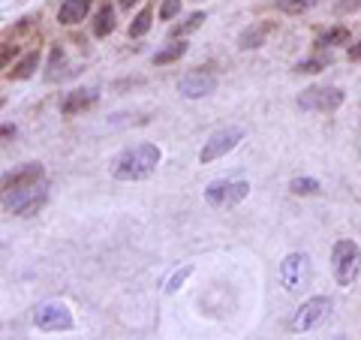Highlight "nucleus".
<instances>
[{
    "label": "nucleus",
    "instance_id": "obj_1",
    "mask_svg": "<svg viewBox=\"0 0 361 340\" xmlns=\"http://www.w3.org/2000/svg\"><path fill=\"white\" fill-rule=\"evenodd\" d=\"M160 160H163V154H160V148L150 145V142H139L133 148H124V151L112 160V178L115 181H145V178H150L157 172Z\"/></svg>",
    "mask_w": 361,
    "mask_h": 340
},
{
    "label": "nucleus",
    "instance_id": "obj_28",
    "mask_svg": "<svg viewBox=\"0 0 361 340\" xmlns=\"http://www.w3.org/2000/svg\"><path fill=\"white\" fill-rule=\"evenodd\" d=\"M9 55H15V48L9 43H3V66H9Z\"/></svg>",
    "mask_w": 361,
    "mask_h": 340
},
{
    "label": "nucleus",
    "instance_id": "obj_9",
    "mask_svg": "<svg viewBox=\"0 0 361 340\" xmlns=\"http://www.w3.org/2000/svg\"><path fill=\"white\" fill-rule=\"evenodd\" d=\"M34 325L39 332H69L73 328V313L60 302H43L34 310Z\"/></svg>",
    "mask_w": 361,
    "mask_h": 340
},
{
    "label": "nucleus",
    "instance_id": "obj_5",
    "mask_svg": "<svg viewBox=\"0 0 361 340\" xmlns=\"http://www.w3.org/2000/svg\"><path fill=\"white\" fill-rule=\"evenodd\" d=\"M328 316H331V298L313 295V298H307V302H301V307L295 310V316H292V332H298V334L316 332V328L325 325Z\"/></svg>",
    "mask_w": 361,
    "mask_h": 340
},
{
    "label": "nucleus",
    "instance_id": "obj_13",
    "mask_svg": "<svg viewBox=\"0 0 361 340\" xmlns=\"http://www.w3.org/2000/svg\"><path fill=\"white\" fill-rule=\"evenodd\" d=\"M274 22H253L250 27L238 34V48L241 52H256V48H262L268 43V36L274 34Z\"/></svg>",
    "mask_w": 361,
    "mask_h": 340
},
{
    "label": "nucleus",
    "instance_id": "obj_8",
    "mask_svg": "<svg viewBox=\"0 0 361 340\" xmlns=\"http://www.w3.org/2000/svg\"><path fill=\"white\" fill-rule=\"evenodd\" d=\"M250 196L247 181H211L205 187V199L214 208H235Z\"/></svg>",
    "mask_w": 361,
    "mask_h": 340
},
{
    "label": "nucleus",
    "instance_id": "obj_30",
    "mask_svg": "<svg viewBox=\"0 0 361 340\" xmlns=\"http://www.w3.org/2000/svg\"><path fill=\"white\" fill-rule=\"evenodd\" d=\"M136 3H139V0H118V6H120V9H133Z\"/></svg>",
    "mask_w": 361,
    "mask_h": 340
},
{
    "label": "nucleus",
    "instance_id": "obj_20",
    "mask_svg": "<svg viewBox=\"0 0 361 340\" xmlns=\"http://www.w3.org/2000/svg\"><path fill=\"white\" fill-rule=\"evenodd\" d=\"M289 190H292L295 196H316L319 190H323V184H319L316 178H292V181H289Z\"/></svg>",
    "mask_w": 361,
    "mask_h": 340
},
{
    "label": "nucleus",
    "instance_id": "obj_14",
    "mask_svg": "<svg viewBox=\"0 0 361 340\" xmlns=\"http://www.w3.org/2000/svg\"><path fill=\"white\" fill-rule=\"evenodd\" d=\"M90 6H94V0H64L60 9H57V22L66 24V27H73L78 22H85L87 13H90Z\"/></svg>",
    "mask_w": 361,
    "mask_h": 340
},
{
    "label": "nucleus",
    "instance_id": "obj_3",
    "mask_svg": "<svg viewBox=\"0 0 361 340\" xmlns=\"http://www.w3.org/2000/svg\"><path fill=\"white\" fill-rule=\"evenodd\" d=\"M48 202V184L39 181L34 187H22V190H6L3 193V211L15 214V217H34L45 208Z\"/></svg>",
    "mask_w": 361,
    "mask_h": 340
},
{
    "label": "nucleus",
    "instance_id": "obj_6",
    "mask_svg": "<svg viewBox=\"0 0 361 340\" xmlns=\"http://www.w3.org/2000/svg\"><path fill=\"white\" fill-rule=\"evenodd\" d=\"M244 136H247L244 127H223V129H217V133H211L208 142L202 145V151H199V163L208 166V163H214V160L226 157L229 151H235V148L244 142Z\"/></svg>",
    "mask_w": 361,
    "mask_h": 340
},
{
    "label": "nucleus",
    "instance_id": "obj_25",
    "mask_svg": "<svg viewBox=\"0 0 361 340\" xmlns=\"http://www.w3.org/2000/svg\"><path fill=\"white\" fill-rule=\"evenodd\" d=\"M190 274H193V265H184L180 271H175L172 277H169V283H166V292H169V295H175L178 289L187 283V277H190Z\"/></svg>",
    "mask_w": 361,
    "mask_h": 340
},
{
    "label": "nucleus",
    "instance_id": "obj_12",
    "mask_svg": "<svg viewBox=\"0 0 361 340\" xmlns=\"http://www.w3.org/2000/svg\"><path fill=\"white\" fill-rule=\"evenodd\" d=\"M43 178H45V169H43V163H24V166H18L15 172L3 175V193H6V190L34 187V184L43 181Z\"/></svg>",
    "mask_w": 361,
    "mask_h": 340
},
{
    "label": "nucleus",
    "instance_id": "obj_2",
    "mask_svg": "<svg viewBox=\"0 0 361 340\" xmlns=\"http://www.w3.org/2000/svg\"><path fill=\"white\" fill-rule=\"evenodd\" d=\"M331 271H334L337 286L349 289L361 274V247L353 238H340V241L331 247Z\"/></svg>",
    "mask_w": 361,
    "mask_h": 340
},
{
    "label": "nucleus",
    "instance_id": "obj_23",
    "mask_svg": "<svg viewBox=\"0 0 361 340\" xmlns=\"http://www.w3.org/2000/svg\"><path fill=\"white\" fill-rule=\"evenodd\" d=\"M64 61H66V57H64V48L55 45V48H52V61H48V69H45V82H57Z\"/></svg>",
    "mask_w": 361,
    "mask_h": 340
},
{
    "label": "nucleus",
    "instance_id": "obj_22",
    "mask_svg": "<svg viewBox=\"0 0 361 340\" xmlns=\"http://www.w3.org/2000/svg\"><path fill=\"white\" fill-rule=\"evenodd\" d=\"M331 64V57L328 55H316V57H304V61H298L295 64V73H323V69Z\"/></svg>",
    "mask_w": 361,
    "mask_h": 340
},
{
    "label": "nucleus",
    "instance_id": "obj_17",
    "mask_svg": "<svg viewBox=\"0 0 361 340\" xmlns=\"http://www.w3.org/2000/svg\"><path fill=\"white\" fill-rule=\"evenodd\" d=\"M112 31H115V9L108 6V3H103V6L97 9V15H94V36L97 39H106Z\"/></svg>",
    "mask_w": 361,
    "mask_h": 340
},
{
    "label": "nucleus",
    "instance_id": "obj_11",
    "mask_svg": "<svg viewBox=\"0 0 361 340\" xmlns=\"http://www.w3.org/2000/svg\"><path fill=\"white\" fill-rule=\"evenodd\" d=\"M97 99H99V87H76V91L64 94V99H60V115L64 118L82 115L97 106Z\"/></svg>",
    "mask_w": 361,
    "mask_h": 340
},
{
    "label": "nucleus",
    "instance_id": "obj_15",
    "mask_svg": "<svg viewBox=\"0 0 361 340\" xmlns=\"http://www.w3.org/2000/svg\"><path fill=\"white\" fill-rule=\"evenodd\" d=\"M36 69H39V52L34 48V52H27L13 69H6V78H13V82H24V78H30Z\"/></svg>",
    "mask_w": 361,
    "mask_h": 340
},
{
    "label": "nucleus",
    "instance_id": "obj_4",
    "mask_svg": "<svg viewBox=\"0 0 361 340\" xmlns=\"http://www.w3.org/2000/svg\"><path fill=\"white\" fill-rule=\"evenodd\" d=\"M344 87L337 85H310L307 91H301L298 97V108L301 112H323V115H331L344 106Z\"/></svg>",
    "mask_w": 361,
    "mask_h": 340
},
{
    "label": "nucleus",
    "instance_id": "obj_26",
    "mask_svg": "<svg viewBox=\"0 0 361 340\" xmlns=\"http://www.w3.org/2000/svg\"><path fill=\"white\" fill-rule=\"evenodd\" d=\"M175 15H180V0H163V6H160V22H172Z\"/></svg>",
    "mask_w": 361,
    "mask_h": 340
},
{
    "label": "nucleus",
    "instance_id": "obj_10",
    "mask_svg": "<svg viewBox=\"0 0 361 340\" xmlns=\"http://www.w3.org/2000/svg\"><path fill=\"white\" fill-rule=\"evenodd\" d=\"M217 91V76L211 69H190L187 76H180L178 82V94L187 99H202Z\"/></svg>",
    "mask_w": 361,
    "mask_h": 340
},
{
    "label": "nucleus",
    "instance_id": "obj_24",
    "mask_svg": "<svg viewBox=\"0 0 361 340\" xmlns=\"http://www.w3.org/2000/svg\"><path fill=\"white\" fill-rule=\"evenodd\" d=\"M313 3L316 0H277V9L280 13H286V15H301V13H307Z\"/></svg>",
    "mask_w": 361,
    "mask_h": 340
},
{
    "label": "nucleus",
    "instance_id": "obj_27",
    "mask_svg": "<svg viewBox=\"0 0 361 340\" xmlns=\"http://www.w3.org/2000/svg\"><path fill=\"white\" fill-rule=\"evenodd\" d=\"M349 61H361V43L349 45Z\"/></svg>",
    "mask_w": 361,
    "mask_h": 340
},
{
    "label": "nucleus",
    "instance_id": "obj_29",
    "mask_svg": "<svg viewBox=\"0 0 361 340\" xmlns=\"http://www.w3.org/2000/svg\"><path fill=\"white\" fill-rule=\"evenodd\" d=\"M15 136V127H9V124H3V142H9V139Z\"/></svg>",
    "mask_w": 361,
    "mask_h": 340
},
{
    "label": "nucleus",
    "instance_id": "obj_19",
    "mask_svg": "<svg viewBox=\"0 0 361 340\" xmlns=\"http://www.w3.org/2000/svg\"><path fill=\"white\" fill-rule=\"evenodd\" d=\"M150 22H154V9H142L133 22H129V27H127V34H129V39H139V36H145L148 31H150Z\"/></svg>",
    "mask_w": 361,
    "mask_h": 340
},
{
    "label": "nucleus",
    "instance_id": "obj_7",
    "mask_svg": "<svg viewBox=\"0 0 361 340\" xmlns=\"http://www.w3.org/2000/svg\"><path fill=\"white\" fill-rule=\"evenodd\" d=\"M310 256L307 253H286L283 262H280V283H283L286 292H301L310 283Z\"/></svg>",
    "mask_w": 361,
    "mask_h": 340
},
{
    "label": "nucleus",
    "instance_id": "obj_16",
    "mask_svg": "<svg viewBox=\"0 0 361 340\" xmlns=\"http://www.w3.org/2000/svg\"><path fill=\"white\" fill-rule=\"evenodd\" d=\"M190 52V45L184 43V39H175L172 45H166V48H160V52L150 57V64L154 66H166V64H175V61H180V57H184Z\"/></svg>",
    "mask_w": 361,
    "mask_h": 340
},
{
    "label": "nucleus",
    "instance_id": "obj_21",
    "mask_svg": "<svg viewBox=\"0 0 361 340\" xmlns=\"http://www.w3.org/2000/svg\"><path fill=\"white\" fill-rule=\"evenodd\" d=\"M202 22H205V13H193L187 18V22H180L178 27H172V39H184V36H190L193 31H199L202 27Z\"/></svg>",
    "mask_w": 361,
    "mask_h": 340
},
{
    "label": "nucleus",
    "instance_id": "obj_18",
    "mask_svg": "<svg viewBox=\"0 0 361 340\" xmlns=\"http://www.w3.org/2000/svg\"><path fill=\"white\" fill-rule=\"evenodd\" d=\"M349 43V27L346 24H334V27H328V31H323L316 36V45H323V48H334V45H346Z\"/></svg>",
    "mask_w": 361,
    "mask_h": 340
}]
</instances>
